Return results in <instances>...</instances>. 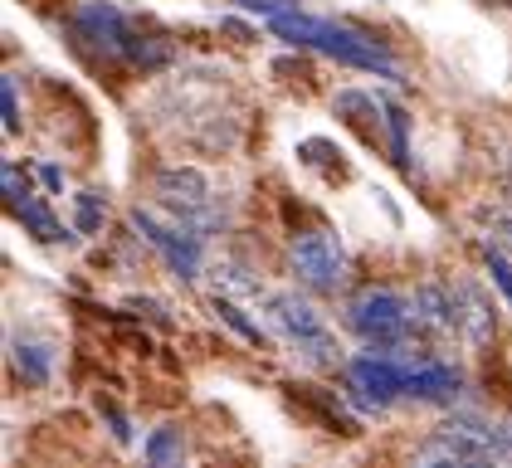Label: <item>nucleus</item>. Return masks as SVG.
Instances as JSON below:
<instances>
[{
  "instance_id": "nucleus-7",
  "label": "nucleus",
  "mask_w": 512,
  "mask_h": 468,
  "mask_svg": "<svg viewBox=\"0 0 512 468\" xmlns=\"http://www.w3.org/2000/svg\"><path fill=\"white\" fill-rule=\"evenodd\" d=\"M132 225L157 244L161 254H166V264L181 273V278H196V269H200V234H191L186 220H181V225H166L157 210H132Z\"/></svg>"
},
{
  "instance_id": "nucleus-12",
  "label": "nucleus",
  "mask_w": 512,
  "mask_h": 468,
  "mask_svg": "<svg viewBox=\"0 0 512 468\" xmlns=\"http://www.w3.org/2000/svg\"><path fill=\"white\" fill-rule=\"evenodd\" d=\"M10 210H15V215H20V220H25V225H30L35 234H40V239H49V244L69 239V234L59 230V220H54V215L44 210V205L35 200V195H25V200H10Z\"/></svg>"
},
{
  "instance_id": "nucleus-5",
  "label": "nucleus",
  "mask_w": 512,
  "mask_h": 468,
  "mask_svg": "<svg viewBox=\"0 0 512 468\" xmlns=\"http://www.w3.org/2000/svg\"><path fill=\"white\" fill-rule=\"evenodd\" d=\"M434 449L454 454L464 468H512V439L503 429L488 425H469V420H454L434 434Z\"/></svg>"
},
{
  "instance_id": "nucleus-2",
  "label": "nucleus",
  "mask_w": 512,
  "mask_h": 468,
  "mask_svg": "<svg viewBox=\"0 0 512 468\" xmlns=\"http://www.w3.org/2000/svg\"><path fill=\"white\" fill-rule=\"evenodd\" d=\"M347 327L361 342H371V347H395L415 327L410 298H400L391 288H366V293H356L347 303Z\"/></svg>"
},
{
  "instance_id": "nucleus-8",
  "label": "nucleus",
  "mask_w": 512,
  "mask_h": 468,
  "mask_svg": "<svg viewBox=\"0 0 512 468\" xmlns=\"http://www.w3.org/2000/svg\"><path fill=\"white\" fill-rule=\"evenodd\" d=\"M449 298H454V332L469 347H493L498 342V308H493V298L478 283H469V278H459L449 288Z\"/></svg>"
},
{
  "instance_id": "nucleus-3",
  "label": "nucleus",
  "mask_w": 512,
  "mask_h": 468,
  "mask_svg": "<svg viewBox=\"0 0 512 468\" xmlns=\"http://www.w3.org/2000/svg\"><path fill=\"white\" fill-rule=\"evenodd\" d=\"M288 269H293V278H298L303 288H313V293H337L342 269H347L342 239H337L332 230L298 234V239H293V249H288Z\"/></svg>"
},
{
  "instance_id": "nucleus-10",
  "label": "nucleus",
  "mask_w": 512,
  "mask_h": 468,
  "mask_svg": "<svg viewBox=\"0 0 512 468\" xmlns=\"http://www.w3.org/2000/svg\"><path fill=\"white\" fill-rule=\"evenodd\" d=\"M410 317H415L420 332H434V337L454 332V298H449V288L420 283V288L410 293Z\"/></svg>"
},
{
  "instance_id": "nucleus-6",
  "label": "nucleus",
  "mask_w": 512,
  "mask_h": 468,
  "mask_svg": "<svg viewBox=\"0 0 512 468\" xmlns=\"http://www.w3.org/2000/svg\"><path fill=\"white\" fill-rule=\"evenodd\" d=\"M152 191L157 200L176 215V220H186V225H210L215 215H210V181L200 176L196 166H161L157 181H152Z\"/></svg>"
},
{
  "instance_id": "nucleus-20",
  "label": "nucleus",
  "mask_w": 512,
  "mask_h": 468,
  "mask_svg": "<svg viewBox=\"0 0 512 468\" xmlns=\"http://www.w3.org/2000/svg\"><path fill=\"white\" fill-rule=\"evenodd\" d=\"M483 5H493V10H512V0H483Z\"/></svg>"
},
{
  "instance_id": "nucleus-9",
  "label": "nucleus",
  "mask_w": 512,
  "mask_h": 468,
  "mask_svg": "<svg viewBox=\"0 0 512 468\" xmlns=\"http://www.w3.org/2000/svg\"><path fill=\"white\" fill-rule=\"evenodd\" d=\"M74 25H79V35H88L98 49H113V54H127V59H132L137 30L122 20V10H113V5H83Z\"/></svg>"
},
{
  "instance_id": "nucleus-1",
  "label": "nucleus",
  "mask_w": 512,
  "mask_h": 468,
  "mask_svg": "<svg viewBox=\"0 0 512 468\" xmlns=\"http://www.w3.org/2000/svg\"><path fill=\"white\" fill-rule=\"evenodd\" d=\"M269 25H274V35H283L288 44H308V49H322V54H332V59L352 64V69H376V74L395 78V64L376 49V44H371V39L352 35V30H342V25H332V20H313V15L293 10V15L269 20Z\"/></svg>"
},
{
  "instance_id": "nucleus-15",
  "label": "nucleus",
  "mask_w": 512,
  "mask_h": 468,
  "mask_svg": "<svg viewBox=\"0 0 512 468\" xmlns=\"http://www.w3.org/2000/svg\"><path fill=\"white\" fill-rule=\"evenodd\" d=\"M98 225H103V195H98V191H83L79 195V230L93 234Z\"/></svg>"
},
{
  "instance_id": "nucleus-18",
  "label": "nucleus",
  "mask_w": 512,
  "mask_h": 468,
  "mask_svg": "<svg viewBox=\"0 0 512 468\" xmlns=\"http://www.w3.org/2000/svg\"><path fill=\"white\" fill-rule=\"evenodd\" d=\"M0 103H5V132H15V127H20V108H15V78H5Z\"/></svg>"
},
{
  "instance_id": "nucleus-4",
  "label": "nucleus",
  "mask_w": 512,
  "mask_h": 468,
  "mask_svg": "<svg viewBox=\"0 0 512 468\" xmlns=\"http://www.w3.org/2000/svg\"><path fill=\"white\" fill-rule=\"evenodd\" d=\"M269 322H274L298 351H308L313 361H332V356H337L332 332H327L322 312H317L308 298H298V293H274V298H269Z\"/></svg>"
},
{
  "instance_id": "nucleus-16",
  "label": "nucleus",
  "mask_w": 512,
  "mask_h": 468,
  "mask_svg": "<svg viewBox=\"0 0 512 468\" xmlns=\"http://www.w3.org/2000/svg\"><path fill=\"white\" fill-rule=\"evenodd\" d=\"M215 312H220V317H225L230 327H239V332H244V337H249L254 347H264V332H259L254 322H244V317H239V308H235V303H230V298H215Z\"/></svg>"
},
{
  "instance_id": "nucleus-11",
  "label": "nucleus",
  "mask_w": 512,
  "mask_h": 468,
  "mask_svg": "<svg viewBox=\"0 0 512 468\" xmlns=\"http://www.w3.org/2000/svg\"><path fill=\"white\" fill-rule=\"evenodd\" d=\"M459 390V376L449 371V366H434V361H425L420 371H410V386H405V395H415V400H449Z\"/></svg>"
},
{
  "instance_id": "nucleus-14",
  "label": "nucleus",
  "mask_w": 512,
  "mask_h": 468,
  "mask_svg": "<svg viewBox=\"0 0 512 468\" xmlns=\"http://www.w3.org/2000/svg\"><path fill=\"white\" fill-rule=\"evenodd\" d=\"M488 259V273H493V288L508 298V308H512V264H508V254H498V249H488L483 254Z\"/></svg>"
},
{
  "instance_id": "nucleus-13",
  "label": "nucleus",
  "mask_w": 512,
  "mask_h": 468,
  "mask_svg": "<svg viewBox=\"0 0 512 468\" xmlns=\"http://www.w3.org/2000/svg\"><path fill=\"white\" fill-rule=\"evenodd\" d=\"M181 429L161 425L152 439H147V468H181Z\"/></svg>"
},
{
  "instance_id": "nucleus-19",
  "label": "nucleus",
  "mask_w": 512,
  "mask_h": 468,
  "mask_svg": "<svg viewBox=\"0 0 512 468\" xmlns=\"http://www.w3.org/2000/svg\"><path fill=\"white\" fill-rule=\"evenodd\" d=\"M425 468H464V464H459V459L449 454V459H439V464H425Z\"/></svg>"
},
{
  "instance_id": "nucleus-17",
  "label": "nucleus",
  "mask_w": 512,
  "mask_h": 468,
  "mask_svg": "<svg viewBox=\"0 0 512 468\" xmlns=\"http://www.w3.org/2000/svg\"><path fill=\"white\" fill-rule=\"evenodd\" d=\"M235 5H244V10H259V15H269V20L303 10V0H235Z\"/></svg>"
}]
</instances>
